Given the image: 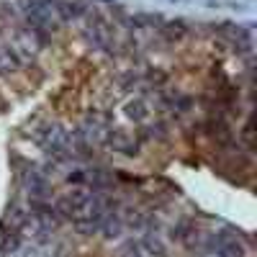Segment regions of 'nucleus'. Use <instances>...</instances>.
Masks as SVG:
<instances>
[{"instance_id": "obj_1", "label": "nucleus", "mask_w": 257, "mask_h": 257, "mask_svg": "<svg viewBox=\"0 0 257 257\" xmlns=\"http://www.w3.org/2000/svg\"><path fill=\"white\" fill-rule=\"evenodd\" d=\"M21 11H24V18L29 29H36L41 34L47 31H54L62 26V18L57 13V3H49V6H21Z\"/></svg>"}, {"instance_id": "obj_2", "label": "nucleus", "mask_w": 257, "mask_h": 257, "mask_svg": "<svg viewBox=\"0 0 257 257\" xmlns=\"http://www.w3.org/2000/svg\"><path fill=\"white\" fill-rule=\"evenodd\" d=\"M21 183H24V190L29 193L31 203H47V198H49V180L44 175V170H39V167L24 170Z\"/></svg>"}, {"instance_id": "obj_3", "label": "nucleus", "mask_w": 257, "mask_h": 257, "mask_svg": "<svg viewBox=\"0 0 257 257\" xmlns=\"http://www.w3.org/2000/svg\"><path fill=\"white\" fill-rule=\"evenodd\" d=\"M208 242L219 257H244V247L234 237H229V234H216V237H211Z\"/></svg>"}, {"instance_id": "obj_4", "label": "nucleus", "mask_w": 257, "mask_h": 257, "mask_svg": "<svg viewBox=\"0 0 257 257\" xmlns=\"http://www.w3.org/2000/svg\"><path fill=\"white\" fill-rule=\"evenodd\" d=\"M105 147H111V149H116L121 155H128V157H134L139 152V142H134V137H128L123 132H111L108 139H105Z\"/></svg>"}, {"instance_id": "obj_5", "label": "nucleus", "mask_w": 257, "mask_h": 257, "mask_svg": "<svg viewBox=\"0 0 257 257\" xmlns=\"http://www.w3.org/2000/svg\"><path fill=\"white\" fill-rule=\"evenodd\" d=\"M44 44H47V34H41V31H36V29H29V26L18 31V47L24 49V52L34 54V52H39Z\"/></svg>"}, {"instance_id": "obj_6", "label": "nucleus", "mask_w": 257, "mask_h": 257, "mask_svg": "<svg viewBox=\"0 0 257 257\" xmlns=\"http://www.w3.org/2000/svg\"><path fill=\"white\" fill-rule=\"evenodd\" d=\"M206 132H208V137H211L213 142H216L219 147H229V144H231V139H234V134H231L229 123H226L221 116L211 118V121L206 123Z\"/></svg>"}, {"instance_id": "obj_7", "label": "nucleus", "mask_w": 257, "mask_h": 257, "mask_svg": "<svg viewBox=\"0 0 257 257\" xmlns=\"http://www.w3.org/2000/svg\"><path fill=\"white\" fill-rule=\"evenodd\" d=\"M85 180L93 185V190H108V188L113 185V175H111L105 167L88 170V173H85Z\"/></svg>"}, {"instance_id": "obj_8", "label": "nucleus", "mask_w": 257, "mask_h": 257, "mask_svg": "<svg viewBox=\"0 0 257 257\" xmlns=\"http://www.w3.org/2000/svg\"><path fill=\"white\" fill-rule=\"evenodd\" d=\"M121 229H123V219L118 216L116 211L108 213V216L100 221V231H103V237H105V239H116L118 234H121Z\"/></svg>"}, {"instance_id": "obj_9", "label": "nucleus", "mask_w": 257, "mask_h": 257, "mask_svg": "<svg viewBox=\"0 0 257 257\" xmlns=\"http://www.w3.org/2000/svg\"><path fill=\"white\" fill-rule=\"evenodd\" d=\"M185 34H188V26L183 24V21H167V24L162 26L165 41H180Z\"/></svg>"}, {"instance_id": "obj_10", "label": "nucleus", "mask_w": 257, "mask_h": 257, "mask_svg": "<svg viewBox=\"0 0 257 257\" xmlns=\"http://www.w3.org/2000/svg\"><path fill=\"white\" fill-rule=\"evenodd\" d=\"M26 219H29V211L13 206L11 213L6 216V226H8V231H21V229H24V224H26Z\"/></svg>"}, {"instance_id": "obj_11", "label": "nucleus", "mask_w": 257, "mask_h": 257, "mask_svg": "<svg viewBox=\"0 0 257 257\" xmlns=\"http://www.w3.org/2000/svg\"><path fill=\"white\" fill-rule=\"evenodd\" d=\"M126 116L132 118V121H144L149 116V108H147V103L142 98H134V100H128L126 103Z\"/></svg>"}, {"instance_id": "obj_12", "label": "nucleus", "mask_w": 257, "mask_h": 257, "mask_svg": "<svg viewBox=\"0 0 257 257\" xmlns=\"http://www.w3.org/2000/svg\"><path fill=\"white\" fill-rule=\"evenodd\" d=\"M18 67V57L11 49H0V72H13Z\"/></svg>"}, {"instance_id": "obj_13", "label": "nucleus", "mask_w": 257, "mask_h": 257, "mask_svg": "<svg viewBox=\"0 0 257 257\" xmlns=\"http://www.w3.org/2000/svg\"><path fill=\"white\" fill-rule=\"evenodd\" d=\"M147 252H152V254H165V244L157 239V234H152L149 231L147 237H144V244H142Z\"/></svg>"}, {"instance_id": "obj_14", "label": "nucleus", "mask_w": 257, "mask_h": 257, "mask_svg": "<svg viewBox=\"0 0 257 257\" xmlns=\"http://www.w3.org/2000/svg\"><path fill=\"white\" fill-rule=\"evenodd\" d=\"M121 257H147V249L142 247V242H126L121 247Z\"/></svg>"}, {"instance_id": "obj_15", "label": "nucleus", "mask_w": 257, "mask_h": 257, "mask_svg": "<svg viewBox=\"0 0 257 257\" xmlns=\"http://www.w3.org/2000/svg\"><path fill=\"white\" fill-rule=\"evenodd\" d=\"M242 142H244L247 152H252V149H254V123L252 121H247V126L242 128Z\"/></svg>"}, {"instance_id": "obj_16", "label": "nucleus", "mask_w": 257, "mask_h": 257, "mask_svg": "<svg viewBox=\"0 0 257 257\" xmlns=\"http://www.w3.org/2000/svg\"><path fill=\"white\" fill-rule=\"evenodd\" d=\"M123 224H128L132 229H142V226L147 224V216H144V213H139V211H132V213L126 216V221H123Z\"/></svg>"}, {"instance_id": "obj_17", "label": "nucleus", "mask_w": 257, "mask_h": 257, "mask_svg": "<svg viewBox=\"0 0 257 257\" xmlns=\"http://www.w3.org/2000/svg\"><path fill=\"white\" fill-rule=\"evenodd\" d=\"M147 137H149V139H165V137H167V134H165V126H162V123H157V126H149Z\"/></svg>"}, {"instance_id": "obj_18", "label": "nucleus", "mask_w": 257, "mask_h": 257, "mask_svg": "<svg viewBox=\"0 0 257 257\" xmlns=\"http://www.w3.org/2000/svg\"><path fill=\"white\" fill-rule=\"evenodd\" d=\"M105 3H113V0H105Z\"/></svg>"}, {"instance_id": "obj_19", "label": "nucleus", "mask_w": 257, "mask_h": 257, "mask_svg": "<svg viewBox=\"0 0 257 257\" xmlns=\"http://www.w3.org/2000/svg\"><path fill=\"white\" fill-rule=\"evenodd\" d=\"M0 257H3V249H0Z\"/></svg>"}]
</instances>
